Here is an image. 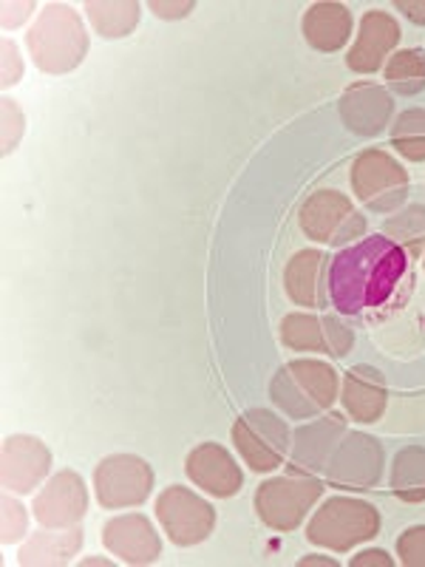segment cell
<instances>
[{
  "instance_id": "6da1fadb",
  "label": "cell",
  "mask_w": 425,
  "mask_h": 567,
  "mask_svg": "<svg viewBox=\"0 0 425 567\" xmlns=\"http://www.w3.org/2000/svg\"><path fill=\"white\" fill-rule=\"evenodd\" d=\"M406 250L388 236H366L338 252L329 265V301L343 316L383 307L406 272Z\"/></svg>"
},
{
  "instance_id": "7a4b0ae2",
  "label": "cell",
  "mask_w": 425,
  "mask_h": 567,
  "mask_svg": "<svg viewBox=\"0 0 425 567\" xmlns=\"http://www.w3.org/2000/svg\"><path fill=\"white\" fill-rule=\"evenodd\" d=\"M29 54L45 74L74 71L89 54V34L83 18L65 3H49L40 9L34 27L27 34Z\"/></svg>"
},
{
  "instance_id": "3957f363",
  "label": "cell",
  "mask_w": 425,
  "mask_h": 567,
  "mask_svg": "<svg viewBox=\"0 0 425 567\" xmlns=\"http://www.w3.org/2000/svg\"><path fill=\"white\" fill-rule=\"evenodd\" d=\"M270 394L290 417H315L335 403L338 374L323 361H292L278 369Z\"/></svg>"
},
{
  "instance_id": "277c9868",
  "label": "cell",
  "mask_w": 425,
  "mask_h": 567,
  "mask_svg": "<svg viewBox=\"0 0 425 567\" xmlns=\"http://www.w3.org/2000/svg\"><path fill=\"white\" fill-rule=\"evenodd\" d=\"M377 530H381V514L374 511V505L352 496H332L312 516L307 539L335 554H346L354 545L374 539Z\"/></svg>"
},
{
  "instance_id": "5b68a950",
  "label": "cell",
  "mask_w": 425,
  "mask_h": 567,
  "mask_svg": "<svg viewBox=\"0 0 425 567\" xmlns=\"http://www.w3.org/2000/svg\"><path fill=\"white\" fill-rule=\"evenodd\" d=\"M352 187L369 210L394 213L408 196V174L392 154L372 148L354 159Z\"/></svg>"
},
{
  "instance_id": "8992f818",
  "label": "cell",
  "mask_w": 425,
  "mask_h": 567,
  "mask_svg": "<svg viewBox=\"0 0 425 567\" xmlns=\"http://www.w3.org/2000/svg\"><path fill=\"white\" fill-rule=\"evenodd\" d=\"M232 443L252 471L267 474L283 465L290 454V429L278 414L267 409H252L232 425Z\"/></svg>"
},
{
  "instance_id": "52a82bcc",
  "label": "cell",
  "mask_w": 425,
  "mask_h": 567,
  "mask_svg": "<svg viewBox=\"0 0 425 567\" xmlns=\"http://www.w3.org/2000/svg\"><path fill=\"white\" fill-rule=\"evenodd\" d=\"M323 485L318 480L276 477L258 485L256 511L258 519L272 530H296L310 514L312 505L321 499Z\"/></svg>"
},
{
  "instance_id": "ba28073f",
  "label": "cell",
  "mask_w": 425,
  "mask_h": 567,
  "mask_svg": "<svg viewBox=\"0 0 425 567\" xmlns=\"http://www.w3.org/2000/svg\"><path fill=\"white\" fill-rule=\"evenodd\" d=\"M94 491L103 508H134L154 491V468L134 454H114L94 468Z\"/></svg>"
},
{
  "instance_id": "9c48e42d",
  "label": "cell",
  "mask_w": 425,
  "mask_h": 567,
  "mask_svg": "<svg viewBox=\"0 0 425 567\" xmlns=\"http://www.w3.org/2000/svg\"><path fill=\"white\" fill-rule=\"evenodd\" d=\"M301 230L312 241L323 245H346L366 233V219L354 210L352 199L338 190H321L312 194L301 207Z\"/></svg>"
},
{
  "instance_id": "30bf717a",
  "label": "cell",
  "mask_w": 425,
  "mask_h": 567,
  "mask_svg": "<svg viewBox=\"0 0 425 567\" xmlns=\"http://www.w3.org/2000/svg\"><path fill=\"white\" fill-rule=\"evenodd\" d=\"M156 519H159L162 530L170 536L174 545L190 548V545H199L212 534L216 511L190 488L170 485L156 499Z\"/></svg>"
},
{
  "instance_id": "8fae6325",
  "label": "cell",
  "mask_w": 425,
  "mask_h": 567,
  "mask_svg": "<svg viewBox=\"0 0 425 567\" xmlns=\"http://www.w3.org/2000/svg\"><path fill=\"white\" fill-rule=\"evenodd\" d=\"M329 483L366 491L383 477V445L369 434H346L329 460Z\"/></svg>"
},
{
  "instance_id": "7c38bea8",
  "label": "cell",
  "mask_w": 425,
  "mask_h": 567,
  "mask_svg": "<svg viewBox=\"0 0 425 567\" xmlns=\"http://www.w3.org/2000/svg\"><path fill=\"white\" fill-rule=\"evenodd\" d=\"M32 511L43 528H74L89 511V494L80 474L74 471L54 474L45 488H40V494L34 496Z\"/></svg>"
},
{
  "instance_id": "4fadbf2b",
  "label": "cell",
  "mask_w": 425,
  "mask_h": 567,
  "mask_svg": "<svg viewBox=\"0 0 425 567\" xmlns=\"http://www.w3.org/2000/svg\"><path fill=\"white\" fill-rule=\"evenodd\" d=\"M281 341L298 352H326L343 358L352 349V329L332 316H287L281 321Z\"/></svg>"
},
{
  "instance_id": "5bb4252c",
  "label": "cell",
  "mask_w": 425,
  "mask_h": 567,
  "mask_svg": "<svg viewBox=\"0 0 425 567\" xmlns=\"http://www.w3.org/2000/svg\"><path fill=\"white\" fill-rule=\"evenodd\" d=\"M52 468V454L43 445V440L29 437V434H14L3 443V457H0V483L14 494H29L40 485V480Z\"/></svg>"
},
{
  "instance_id": "9a60e30c",
  "label": "cell",
  "mask_w": 425,
  "mask_h": 567,
  "mask_svg": "<svg viewBox=\"0 0 425 567\" xmlns=\"http://www.w3.org/2000/svg\"><path fill=\"white\" fill-rule=\"evenodd\" d=\"M103 545L125 565H151L159 559L162 539L148 516L125 514L103 525Z\"/></svg>"
},
{
  "instance_id": "2e32d148",
  "label": "cell",
  "mask_w": 425,
  "mask_h": 567,
  "mask_svg": "<svg viewBox=\"0 0 425 567\" xmlns=\"http://www.w3.org/2000/svg\"><path fill=\"white\" fill-rule=\"evenodd\" d=\"M187 477L190 483L199 485L201 491L212 496H236L245 485V474L241 468L236 465V460L230 457L225 445L219 443H201L199 449L187 454V463H185Z\"/></svg>"
},
{
  "instance_id": "e0dca14e",
  "label": "cell",
  "mask_w": 425,
  "mask_h": 567,
  "mask_svg": "<svg viewBox=\"0 0 425 567\" xmlns=\"http://www.w3.org/2000/svg\"><path fill=\"white\" fill-rule=\"evenodd\" d=\"M400 43V23L388 12L372 9L363 14L357 43L349 49L346 65L357 74H374L381 69L383 60L392 54L394 45Z\"/></svg>"
},
{
  "instance_id": "ac0fdd59",
  "label": "cell",
  "mask_w": 425,
  "mask_h": 567,
  "mask_svg": "<svg viewBox=\"0 0 425 567\" xmlns=\"http://www.w3.org/2000/svg\"><path fill=\"white\" fill-rule=\"evenodd\" d=\"M392 97L381 85H352L341 97V120L352 134L377 136L392 120Z\"/></svg>"
},
{
  "instance_id": "d6986e66",
  "label": "cell",
  "mask_w": 425,
  "mask_h": 567,
  "mask_svg": "<svg viewBox=\"0 0 425 567\" xmlns=\"http://www.w3.org/2000/svg\"><path fill=\"white\" fill-rule=\"evenodd\" d=\"M386 381L372 367H354L346 372L343 381V406L361 423H374L386 412Z\"/></svg>"
},
{
  "instance_id": "ffe728a7",
  "label": "cell",
  "mask_w": 425,
  "mask_h": 567,
  "mask_svg": "<svg viewBox=\"0 0 425 567\" xmlns=\"http://www.w3.org/2000/svg\"><path fill=\"white\" fill-rule=\"evenodd\" d=\"M352 34V12L343 3L321 0L303 14V38L318 52H338Z\"/></svg>"
},
{
  "instance_id": "44dd1931",
  "label": "cell",
  "mask_w": 425,
  "mask_h": 567,
  "mask_svg": "<svg viewBox=\"0 0 425 567\" xmlns=\"http://www.w3.org/2000/svg\"><path fill=\"white\" fill-rule=\"evenodd\" d=\"M346 432V425H343V417H323L318 420V423L312 425H303L301 432L296 434V452H292V468L296 471H307V474H312V471L323 468V465H329V460H332V454H335V445L338 437Z\"/></svg>"
},
{
  "instance_id": "7402d4cb",
  "label": "cell",
  "mask_w": 425,
  "mask_h": 567,
  "mask_svg": "<svg viewBox=\"0 0 425 567\" xmlns=\"http://www.w3.org/2000/svg\"><path fill=\"white\" fill-rule=\"evenodd\" d=\"M329 258L321 250H301L283 272V284L298 307H326L323 296V270Z\"/></svg>"
},
{
  "instance_id": "603a6c76",
  "label": "cell",
  "mask_w": 425,
  "mask_h": 567,
  "mask_svg": "<svg viewBox=\"0 0 425 567\" xmlns=\"http://www.w3.org/2000/svg\"><path fill=\"white\" fill-rule=\"evenodd\" d=\"M83 545V530L80 528H49L43 534H32L27 545L20 548V565H69L71 556H77Z\"/></svg>"
},
{
  "instance_id": "cb8c5ba5",
  "label": "cell",
  "mask_w": 425,
  "mask_h": 567,
  "mask_svg": "<svg viewBox=\"0 0 425 567\" xmlns=\"http://www.w3.org/2000/svg\"><path fill=\"white\" fill-rule=\"evenodd\" d=\"M142 7L134 3V0H120V3H85V14H89L91 27L97 29V34H103L105 40L125 38L136 29L139 23Z\"/></svg>"
},
{
  "instance_id": "d4e9b609",
  "label": "cell",
  "mask_w": 425,
  "mask_h": 567,
  "mask_svg": "<svg viewBox=\"0 0 425 567\" xmlns=\"http://www.w3.org/2000/svg\"><path fill=\"white\" fill-rule=\"evenodd\" d=\"M392 488L403 503H423L425 499V449L408 445L394 457Z\"/></svg>"
},
{
  "instance_id": "484cf974",
  "label": "cell",
  "mask_w": 425,
  "mask_h": 567,
  "mask_svg": "<svg viewBox=\"0 0 425 567\" xmlns=\"http://www.w3.org/2000/svg\"><path fill=\"white\" fill-rule=\"evenodd\" d=\"M386 80L397 94L412 97L425 89V52L403 49L386 63Z\"/></svg>"
},
{
  "instance_id": "4316f807",
  "label": "cell",
  "mask_w": 425,
  "mask_h": 567,
  "mask_svg": "<svg viewBox=\"0 0 425 567\" xmlns=\"http://www.w3.org/2000/svg\"><path fill=\"white\" fill-rule=\"evenodd\" d=\"M392 145L408 162H425V111L412 109L394 120Z\"/></svg>"
},
{
  "instance_id": "83f0119b",
  "label": "cell",
  "mask_w": 425,
  "mask_h": 567,
  "mask_svg": "<svg viewBox=\"0 0 425 567\" xmlns=\"http://www.w3.org/2000/svg\"><path fill=\"white\" fill-rule=\"evenodd\" d=\"M383 230H386V236H392V239H400L403 245H412L414 250H417L419 241L425 239V207H408V210H403L400 216L388 219Z\"/></svg>"
},
{
  "instance_id": "f1b7e54d",
  "label": "cell",
  "mask_w": 425,
  "mask_h": 567,
  "mask_svg": "<svg viewBox=\"0 0 425 567\" xmlns=\"http://www.w3.org/2000/svg\"><path fill=\"white\" fill-rule=\"evenodd\" d=\"M3 545H12V542L23 539L29 528L27 508L20 503H14L12 496H3Z\"/></svg>"
},
{
  "instance_id": "f546056e",
  "label": "cell",
  "mask_w": 425,
  "mask_h": 567,
  "mask_svg": "<svg viewBox=\"0 0 425 567\" xmlns=\"http://www.w3.org/2000/svg\"><path fill=\"white\" fill-rule=\"evenodd\" d=\"M397 554L403 565L408 567H425V525L408 528L406 534L397 539Z\"/></svg>"
},
{
  "instance_id": "4dcf8cb0",
  "label": "cell",
  "mask_w": 425,
  "mask_h": 567,
  "mask_svg": "<svg viewBox=\"0 0 425 567\" xmlns=\"http://www.w3.org/2000/svg\"><path fill=\"white\" fill-rule=\"evenodd\" d=\"M20 134H23V114L12 100H3V154L14 148Z\"/></svg>"
},
{
  "instance_id": "1f68e13d",
  "label": "cell",
  "mask_w": 425,
  "mask_h": 567,
  "mask_svg": "<svg viewBox=\"0 0 425 567\" xmlns=\"http://www.w3.org/2000/svg\"><path fill=\"white\" fill-rule=\"evenodd\" d=\"M23 78V63L12 40H3V85H14Z\"/></svg>"
},
{
  "instance_id": "d6a6232c",
  "label": "cell",
  "mask_w": 425,
  "mask_h": 567,
  "mask_svg": "<svg viewBox=\"0 0 425 567\" xmlns=\"http://www.w3.org/2000/svg\"><path fill=\"white\" fill-rule=\"evenodd\" d=\"M394 559L386 550H363L352 559V567H392Z\"/></svg>"
},
{
  "instance_id": "836d02e7",
  "label": "cell",
  "mask_w": 425,
  "mask_h": 567,
  "mask_svg": "<svg viewBox=\"0 0 425 567\" xmlns=\"http://www.w3.org/2000/svg\"><path fill=\"white\" fill-rule=\"evenodd\" d=\"M394 7H397L400 12L406 14L408 20H414V23L425 27V3H412V0H397Z\"/></svg>"
},
{
  "instance_id": "e575fe53",
  "label": "cell",
  "mask_w": 425,
  "mask_h": 567,
  "mask_svg": "<svg viewBox=\"0 0 425 567\" xmlns=\"http://www.w3.org/2000/svg\"><path fill=\"white\" fill-rule=\"evenodd\" d=\"M151 9H154L156 14H162V18H182V14H187L190 9H194V3H179V7H168V3H151Z\"/></svg>"
},
{
  "instance_id": "d590c367",
  "label": "cell",
  "mask_w": 425,
  "mask_h": 567,
  "mask_svg": "<svg viewBox=\"0 0 425 567\" xmlns=\"http://www.w3.org/2000/svg\"><path fill=\"white\" fill-rule=\"evenodd\" d=\"M307 565H338L335 559H321V556H312V559H301V567Z\"/></svg>"
}]
</instances>
